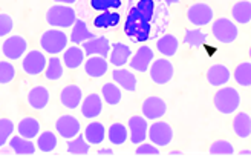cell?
<instances>
[{"label":"cell","mask_w":251,"mask_h":158,"mask_svg":"<svg viewBox=\"0 0 251 158\" xmlns=\"http://www.w3.org/2000/svg\"><path fill=\"white\" fill-rule=\"evenodd\" d=\"M45 77L52 81L60 80L63 77V65L58 57H52L51 60H48V66L45 68Z\"/></svg>","instance_id":"37"},{"label":"cell","mask_w":251,"mask_h":158,"mask_svg":"<svg viewBox=\"0 0 251 158\" xmlns=\"http://www.w3.org/2000/svg\"><path fill=\"white\" fill-rule=\"evenodd\" d=\"M124 32L133 43H141L150 39L152 25L138 13V9L133 6L129 9L127 19L124 22Z\"/></svg>","instance_id":"1"},{"label":"cell","mask_w":251,"mask_h":158,"mask_svg":"<svg viewBox=\"0 0 251 158\" xmlns=\"http://www.w3.org/2000/svg\"><path fill=\"white\" fill-rule=\"evenodd\" d=\"M210 154L215 157H228V155L234 154V148L230 141L218 140L210 146Z\"/></svg>","instance_id":"40"},{"label":"cell","mask_w":251,"mask_h":158,"mask_svg":"<svg viewBox=\"0 0 251 158\" xmlns=\"http://www.w3.org/2000/svg\"><path fill=\"white\" fill-rule=\"evenodd\" d=\"M28 50V43L22 35H12V37L6 39L2 45V53L9 60H17L20 58Z\"/></svg>","instance_id":"9"},{"label":"cell","mask_w":251,"mask_h":158,"mask_svg":"<svg viewBox=\"0 0 251 158\" xmlns=\"http://www.w3.org/2000/svg\"><path fill=\"white\" fill-rule=\"evenodd\" d=\"M84 138L89 144H101L106 138V129L103 123H98V121H92L86 126L84 129Z\"/></svg>","instance_id":"22"},{"label":"cell","mask_w":251,"mask_h":158,"mask_svg":"<svg viewBox=\"0 0 251 158\" xmlns=\"http://www.w3.org/2000/svg\"><path fill=\"white\" fill-rule=\"evenodd\" d=\"M14 26V22H12L11 16L8 14H0V37H5L8 35Z\"/></svg>","instance_id":"45"},{"label":"cell","mask_w":251,"mask_h":158,"mask_svg":"<svg viewBox=\"0 0 251 158\" xmlns=\"http://www.w3.org/2000/svg\"><path fill=\"white\" fill-rule=\"evenodd\" d=\"M17 131H19V135L31 140L35 135H39V132H40V123L35 118H32V117H26V118H23L20 123H19Z\"/></svg>","instance_id":"29"},{"label":"cell","mask_w":251,"mask_h":158,"mask_svg":"<svg viewBox=\"0 0 251 158\" xmlns=\"http://www.w3.org/2000/svg\"><path fill=\"white\" fill-rule=\"evenodd\" d=\"M207 42V34L204 31H201L199 28L195 29H185L184 35V43L190 48H201Z\"/></svg>","instance_id":"35"},{"label":"cell","mask_w":251,"mask_h":158,"mask_svg":"<svg viewBox=\"0 0 251 158\" xmlns=\"http://www.w3.org/2000/svg\"><path fill=\"white\" fill-rule=\"evenodd\" d=\"M233 131L237 137L248 138L251 135V117L247 112H239L233 120Z\"/></svg>","instance_id":"26"},{"label":"cell","mask_w":251,"mask_h":158,"mask_svg":"<svg viewBox=\"0 0 251 158\" xmlns=\"http://www.w3.org/2000/svg\"><path fill=\"white\" fill-rule=\"evenodd\" d=\"M150 79L156 84H167L175 74V69L172 62L167 58H158L150 63Z\"/></svg>","instance_id":"6"},{"label":"cell","mask_w":251,"mask_h":158,"mask_svg":"<svg viewBox=\"0 0 251 158\" xmlns=\"http://www.w3.org/2000/svg\"><path fill=\"white\" fill-rule=\"evenodd\" d=\"M11 148L17 155H32L35 152V146L29 138H25L22 135H16L11 138Z\"/></svg>","instance_id":"30"},{"label":"cell","mask_w":251,"mask_h":158,"mask_svg":"<svg viewBox=\"0 0 251 158\" xmlns=\"http://www.w3.org/2000/svg\"><path fill=\"white\" fill-rule=\"evenodd\" d=\"M60 100L65 107L77 109L83 102V91L78 86H75V84H69V86L63 88V91L60 94Z\"/></svg>","instance_id":"18"},{"label":"cell","mask_w":251,"mask_h":158,"mask_svg":"<svg viewBox=\"0 0 251 158\" xmlns=\"http://www.w3.org/2000/svg\"><path fill=\"white\" fill-rule=\"evenodd\" d=\"M213 9L210 5L207 3H202V2H198V3H193L190 8L187 11V19L188 22L192 23V25L201 28V26H205L208 23H211L213 20Z\"/></svg>","instance_id":"8"},{"label":"cell","mask_w":251,"mask_h":158,"mask_svg":"<svg viewBox=\"0 0 251 158\" xmlns=\"http://www.w3.org/2000/svg\"><path fill=\"white\" fill-rule=\"evenodd\" d=\"M120 20H121L120 13H109V11H103L101 14L94 19V26L100 28V29L114 28V26L120 25Z\"/></svg>","instance_id":"31"},{"label":"cell","mask_w":251,"mask_h":158,"mask_svg":"<svg viewBox=\"0 0 251 158\" xmlns=\"http://www.w3.org/2000/svg\"><path fill=\"white\" fill-rule=\"evenodd\" d=\"M83 60H84V53L77 45L68 48V50H65V54H63V63L69 69L80 68L83 65Z\"/></svg>","instance_id":"25"},{"label":"cell","mask_w":251,"mask_h":158,"mask_svg":"<svg viewBox=\"0 0 251 158\" xmlns=\"http://www.w3.org/2000/svg\"><path fill=\"white\" fill-rule=\"evenodd\" d=\"M156 48L158 51L166 55V57H173L175 54L178 53V48H179V42L178 39L175 37L173 34H166L156 42Z\"/></svg>","instance_id":"27"},{"label":"cell","mask_w":251,"mask_h":158,"mask_svg":"<svg viewBox=\"0 0 251 158\" xmlns=\"http://www.w3.org/2000/svg\"><path fill=\"white\" fill-rule=\"evenodd\" d=\"M28 103L32 109H45L49 103V91L45 86H35L28 94Z\"/></svg>","instance_id":"23"},{"label":"cell","mask_w":251,"mask_h":158,"mask_svg":"<svg viewBox=\"0 0 251 158\" xmlns=\"http://www.w3.org/2000/svg\"><path fill=\"white\" fill-rule=\"evenodd\" d=\"M54 2H57L60 5H72V3L77 2V0H54Z\"/></svg>","instance_id":"47"},{"label":"cell","mask_w":251,"mask_h":158,"mask_svg":"<svg viewBox=\"0 0 251 158\" xmlns=\"http://www.w3.org/2000/svg\"><path fill=\"white\" fill-rule=\"evenodd\" d=\"M83 45V53L91 57V55H100V57H107L110 51V43L106 37H94L91 40H86Z\"/></svg>","instance_id":"15"},{"label":"cell","mask_w":251,"mask_h":158,"mask_svg":"<svg viewBox=\"0 0 251 158\" xmlns=\"http://www.w3.org/2000/svg\"><path fill=\"white\" fill-rule=\"evenodd\" d=\"M16 77V68L9 62H0V84L11 83Z\"/></svg>","instance_id":"41"},{"label":"cell","mask_w":251,"mask_h":158,"mask_svg":"<svg viewBox=\"0 0 251 158\" xmlns=\"http://www.w3.org/2000/svg\"><path fill=\"white\" fill-rule=\"evenodd\" d=\"M75 20H77V16H75V11L69 5H54L46 13L48 25L54 28H71Z\"/></svg>","instance_id":"3"},{"label":"cell","mask_w":251,"mask_h":158,"mask_svg":"<svg viewBox=\"0 0 251 158\" xmlns=\"http://www.w3.org/2000/svg\"><path fill=\"white\" fill-rule=\"evenodd\" d=\"M12 131H14V125H12L11 120L8 118L0 120V148L9 140V137L12 135Z\"/></svg>","instance_id":"42"},{"label":"cell","mask_w":251,"mask_h":158,"mask_svg":"<svg viewBox=\"0 0 251 158\" xmlns=\"http://www.w3.org/2000/svg\"><path fill=\"white\" fill-rule=\"evenodd\" d=\"M91 6L95 11L118 9L121 6V0H91Z\"/></svg>","instance_id":"43"},{"label":"cell","mask_w":251,"mask_h":158,"mask_svg":"<svg viewBox=\"0 0 251 158\" xmlns=\"http://www.w3.org/2000/svg\"><path fill=\"white\" fill-rule=\"evenodd\" d=\"M155 58V54H153V50L149 46H141L140 50H138L132 58H129V65L133 71H138V72H146L150 66V63L153 62Z\"/></svg>","instance_id":"13"},{"label":"cell","mask_w":251,"mask_h":158,"mask_svg":"<svg viewBox=\"0 0 251 158\" xmlns=\"http://www.w3.org/2000/svg\"><path fill=\"white\" fill-rule=\"evenodd\" d=\"M42 50H45L48 54H60L61 51L66 50L68 46V35L60 31V29H48L43 32L42 39H40Z\"/></svg>","instance_id":"4"},{"label":"cell","mask_w":251,"mask_h":158,"mask_svg":"<svg viewBox=\"0 0 251 158\" xmlns=\"http://www.w3.org/2000/svg\"><path fill=\"white\" fill-rule=\"evenodd\" d=\"M169 157H182V152H179V151H173V152L169 154Z\"/></svg>","instance_id":"48"},{"label":"cell","mask_w":251,"mask_h":158,"mask_svg":"<svg viewBox=\"0 0 251 158\" xmlns=\"http://www.w3.org/2000/svg\"><path fill=\"white\" fill-rule=\"evenodd\" d=\"M234 80L237 84H241L244 88H248L251 84V63L242 62L236 66L234 69Z\"/></svg>","instance_id":"36"},{"label":"cell","mask_w":251,"mask_h":158,"mask_svg":"<svg viewBox=\"0 0 251 158\" xmlns=\"http://www.w3.org/2000/svg\"><path fill=\"white\" fill-rule=\"evenodd\" d=\"M233 19L241 23V25H248L251 22V2L250 0H241V2L234 3L231 9Z\"/></svg>","instance_id":"28"},{"label":"cell","mask_w":251,"mask_h":158,"mask_svg":"<svg viewBox=\"0 0 251 158\" xmlns=\"http://www.w3.org/2000/svg\"><path fill=\"white\" fill-rule=\"evenodd\" d=\"M55 129L63 138L71 140V138L77 137L80 133L81 125H80L78 118H75L74 115H61L55 121Z\"/></svg>","instance_id":"10"},{"label":"cell","mask_w":251,"mask_h":158,"mask_svg":"<svg viewBox=\"0 0 251 158\" xmlns=\"http://www.w3.org/2000/svg\"><path fill=\"white\" fill-rule=\"evenodd\" d=\"M167 112L166 102L159 97H149L143 103V117L146 120H158Z\"/></svg>","instance_id":"12"},{"label":"cell","mask_w":251,"mask_h":158,"mask_svg":"<svg viewBox=\"0 0 251 158\" xmlns=\"http://www.w3.org/2000/svg\"><path fill=\"white\" fill-rule=\"evenodd\" d=\"M91 149V144L86 141L84 135H77L68 140V152L72 155H87Z\"/></svg>","instance_id":"34"},{"label":"cell","mask_w":251,"mask_h":158,"mask_svg":"<svg viewBox=\"0 0 251 158\" xmlns=\"http://www.w3.org/2000/svg\"><path fill=\"white\" fill-rule=\"evenodd\" d=\"M135 154L138 157H158L159 155V151H158V148H156L153 143H144L143 141V143L138 144Z\"/></svg>","instance_id":"44"},{"label":"cell","mask_w":251,"mask_h":158,"mask_svg":"<svg viewBox=\"0 0 251 158\" xmlns=\"http://www.w3.org/2000/svg\"><path fill=\"white\" fill-rule=\"evenodd\" d=\"M97 155L98 157H112V155H114V151H112V149H100L98 152H97Z\"/></svg>","instance_id":"46"},{"label":"cell","mask_w":251,"mask_h":158,"mask_svg":"<svg viewBox=\"0 0 251 158\" xmlns=\"http://www.w3.org/2000/svg\"><path fill=\"white\" fill-rule=\"evenodd\" d=\"M132 57V50L130 46H127L126 43L117 42L114 45H110V57H109V62L121 68L126 63H129V58Z\"/></svg>","instance_id":"16"},{"label":"cell","mask_w":251,"mask_h":158,"mask_svg":"<svg viewBox=\"0 0 251 158\" xmlns=\"http://www.w3.org/2000/svg\"><path fill=\"white\" fill-rule=\"evenodd\" d=\"M23 71L29 76H39L46 68V57L40 51H31L25 55L22 62Z\"/></svg>","instance_id":"11"},{"label":"cell","mask_w":251,"mask_h":158,"mask_svg":"<svg viewBox=\"0 0 251 158\" xmlns=\"http://www.w3.org/2000/svg\"><path fill=\"white\" fill-rule=\"evenodd\" d=\"M72 26L74 28H72V34H71L69 39H71V42L74 45H81L86 40H91V39L95 37V35L89 31V28H87L86 23L83 20H80V19L75 20V23Z\"/></svg>","instance_id":"24"},{"label":"cell","mask_w":251,"mask_h":158,"mask_svg":"<svg viewBox=\"0 0 251 158\" xmlns=\"http://www.w3.org/2000/svg\"><path fill=\"white\" fill-rule=\"evenodd\" d=\"M215 107L224 115L233 114L234 111H237V107L241 105V94L237 92L236 88L227 86V88H221L216 94H215Z\"/></svg>","instance_id":"2"},{"label":"cell","mask_w":251,"mask_h":158,"mask_svg":"<svg viewBox=\"0 0 251 158\" xmlns=\"http://www.w3.org/2000/svg\"><path fill=\"white\" fill-rule=\"evenodd\" d=\"M112 79H114V83H117L118 86H121L126 91H135L136 89V77L132 74L129 69H123V68H117L114 72H112Z\"/></svg>","instance_id":"21"},{"label":"cell","mask_w":251,"mask_h":158,"mask_svg":"<svg viewBox=\"0 0 251 158\" xmlns=\"http://www.w3.org/2000/svg\"><path fill=\"white\" fill-rule=\"evenodd\" d=\"M107 68H109V63H107L106 57H100V55H91L84 63L86 74L92 79L103 77L107 72Z\"/></svg>","instance_id":"19"},{"label":"cell","mask_w":251,"mask_h":158,"mask_svg":"<svg viewBox=\"0 0 251 158\" xmlns=\"http://www.w3.org/2000/svg\"><path fill=\"white\" fill-rule=\"evenodd\" d=\"M164 2L167 5H176V3H179V0H164Z\"/></svg>","instance_id":"49"},{"label":"cell","mask_w":251,"mask_h":158,"mask_svg":"<svg viewBox=\"0 0 251 158\" xmlns=\"http://www.w3.org/2000/svg\"><path fill=\"white\" fill-rule=\"evenodd\" d=\"M239 155H241V157H250V155H251V152L247 149V151H241V152H239Z\"/></svg>","instance_id":"50"},{"label":"cell","mask_w":251,"mask_h":158,"mask_svg":"<svg viewBox=\"0 0 251 158\" xmlns=\"http://www.w3.org/2000/svg\"><path fill=\"white\" fill-rule=\"evenodd\" d=\"M231 79V72L225 65H213L207 71V81L211 86H224Z\"/></svg>","instance_id":"17"},{"label":"cell","mask_w":251,"mask_h":158,"mask_svg":"<svg viewBox=\"0 0 251 158\" xmlns=\"http://www.w3.org/2000/svg\"><path fill=\"white\" fill-rule=\"evenodd\" d=\"M147 137L158 148H164V146H169L173 140V129L166 121H158V123H153L149 128Z\"/></svg>","instance_id":"7"},{"label":"cell","mask_w":251,"mask_h":158,"mask_svg":"<svg viewBox=\"0 0 251 158\" xmlns=\"http://www.w3.org/2000/svg\"><path fill=\"white\" fill-rule=\"evenodd\" d=\"M211 32H213V37L224 45L233 43L237 39V35H239L237 26L227 17H221V19L213 22Z\"/></svg>","instance_id":"5"},{"label":"cell","mask_w":251,"mask_h":158,"mask_svg":"<svg viewBox=\"0 0 251 158\" xmlns=\"http://www.w3.org/2000/svg\"><path fill=\"white\" fill-rule=\"evenodd\" d=\"M101 95L109 106H117L121 102V89L117 83H106L101 88Z\"/></svg>","instance_id":"32"},{"label":"cell","mask_w":251,"mask_h":158,"mask_svg":"<svg viewBox=\"0 0 251 158\" xmlns=\"http://www.w3.org/2000/svg\"><path fill=\"white\" fill-rule=\"evenodd\" d=\"M135 8L149 23H152V20L155 19V9H156L155 0H140V2L135 5Z\"/></svg>","instance_id":"39"},{"label":"cell","mask_w":251,"mask_h":158,"mask_svg":"<svg viewBox=\"0 0 251 158\" xmlns=\"http://www.w3.org/2000/svg\"><path fill=\"white\" fill-rule=\"evenodd\" d=\"M103 112V102L98 94H89L81 103V114L84 118H97Z\"/></svg>","instance_id":"20"},{"label":"cell","mask_w":251,"mask_h":158,"mask_svg":"<svg viewBox=\"0 0 251 158\" xmlns=\"http://www.w3.org/2000/svg\"><path fill=\"white\" fill-rule=\"evenodd\" d=\"M129 138V131L123 123H114L109 128V141L115 146L124 144Z\"/></svg>","instance_id":"33"},{"label":"cell","mask_w":251,"mask_h":158,"mask_svg":"<svg viewBox=\"0 0 251 158\" xmlns=\"http://www.w3.org/2000/svg\"><path fill=\"white\" fill-rule=\"evenodd\" d=\"M129 137L133 144H140L146 140L149 125L147 120L141 115H133L129 118Z\"/></svg>","instance_id":"14"},{"label":"cell","mask_w":251,"mask_h":158,"mask_svg":"<svg viewBox=\"0 0 251 158\" xmlns=\"http://www.w3.org/2000/svg\"><path fill=\"white\" fill-rule=\"evenodd\" d=\"M37 148L42 152H52L57 148V137L54 132H43L40 133L39 140H37Z\"/></svg>","instance_id":"38"}]
</instances>
